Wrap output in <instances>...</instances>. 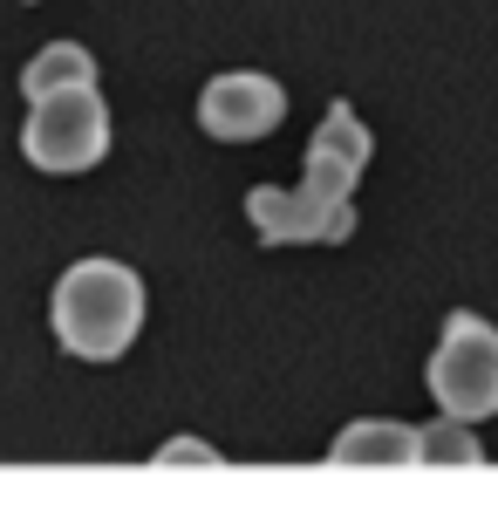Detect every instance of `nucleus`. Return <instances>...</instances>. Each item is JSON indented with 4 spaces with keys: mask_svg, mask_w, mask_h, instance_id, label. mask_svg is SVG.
<instances>
[{
    "mask_svg": "<svg viewBox=\"0 0 498 512\" xmlns=\"http://www.w3.org/2000/svg\"><path fill=\"white\" fill-rule=\"evenodd\" d=\"M219 451L212 444H198V437H171V444H157V465H212Z\"/></svg>",
    "mask_w": 498,
    "mask_h": 512,
    "instance_id": "10",
    "label": "nucleus"
},
{
    "mask_svg": "<svg viewBox=\"0 0 498 512\" xmlns=\"http://www.w3.org/2000/svg\"><path fill=\"white\" fill-rule=\"evenodd\" d=\"M280 117H287V89L260 69H226L198 96V130L219 144H253V137L280 130Z\"/></svg>",
    "mask_w": 498,
    "mask_h": 512,
    "instance_id": "5",
    "label": "nucleus"
},
{
    "mask_svg": "<svg viewBox=\"0 0 498 512\" xmlns=\"http://www.w3.org/2000/svg\"><path fill=\"white\" fill-rule=\"evenodd\" d=\"M246 219L260 226L267 246H342L355 233V205L348 198H321L307 185H253L246 192Z\"/></svg>",
    "mask_w": 498,
    "mask_h": 512,
    "instance_id": "4",
    "label": "nucleus"
},
{
    "mask_svg": "<svg viewBox=\"0 0 498 512\" xmlns=\"http://www.w3.org/2000/svg\"><path fill=\"white\" fill-rule=\"evenodd\" d=\"M423 458H430V465H478V437H471L464 417L423 424Z\"/></svg>",
    "mask_w": 498,
    "mask_h": 512,
    "instance_id": "9",
    "label": "nucleus"
},
{
    "mask_svg": "<svg viewBox=\"0 0 498 512\" xmlns=\"http://www.w3.org/2000/svg\"><path fill=\"white\" fill-rule=\"evenodd\" d=\"M48 321H55V342L76 362H116L137 342V328H144V280H137V267L103 260V253L76 260L55 280Z\"/></svg>",
    "mask_w": 498,
    "mask_h": 512,
    "instance_id": "1",
    "label": "nucleus"
},
{
    "mask_svg": "<svg viewBox=\"0 0 498 512\" xmlns=\"http://www.w3.org/2000/svg\"><path fill=\"white\" fill-rule=\"evenodd\" d=\"M96 82V55L82 48V41H48L35 62L21 69V96L41 103V96H55V89H89Z\"/></svg>",
    "mask_w": 498,
    "mask_h": 512,
    "instance_id": "8",
    "label": "nucleus"
},
{
    "mask_svg": "<svg viewBox=\"0 0 498 512\" xmlns=\"http://www.w3.org/2000/svg\"><path fill=\"white\" fill-rule=\"evenodd\" d=\"M423 383H430V403L444 417H464V424L498 417V328L485 315L458 308V315L444 321L437 349H430Z\"/></svg>",
    "mask_w": 498,
    "mask_h": 512,
    "instance_id": "2",
    "label": "nucleus"
},
{
    "mask_svg": "<svg viewBox=\"0 0 498 512\" xmlns=\"http://www.w3.org/2000/svg\"><path fill=\"white\" fill-rule=\"evenodd\" d=\"M110 151V110H103V89H55L28 103V123H21V158L48 171V178H76L89 164H103Z\"/></svg>",
    "mask_w": 498,
    "mask_h": 512,
    "instance_id": "3",
    "label": "nucleus"
},
{
    "mask_svg": "<svg viewBox=\"0 0 498 512\" xmlns=\"http://www.w3.org/2000/svg\"><path fill=\"white\" fill-rule=\"evenodd\" d=\"M362 171H369V130L355 117V103H335L321 117V130H314V144H307V192L355 198Z\"/></svg>",
    "mask_w": 498,
    "mask_h": 512,
    "instance_id": "6",
    "label": "nucleus"
},
{
    "mask_svg": "<svg viewBox=\"0 0 498 512\" xmlns=\"http://www.w3.org/2000/svg\"><path fill=\"white\" fill-rule=\"evenodd\" d=\"M328 458L335 465H423V431L396 424V417H362L335 437Z\"/></svg>",
    "mask_w": 498,
    "mask_h": 512,
    "instance_id": "7",
    "label": "nucleus"
}]
</instances>
